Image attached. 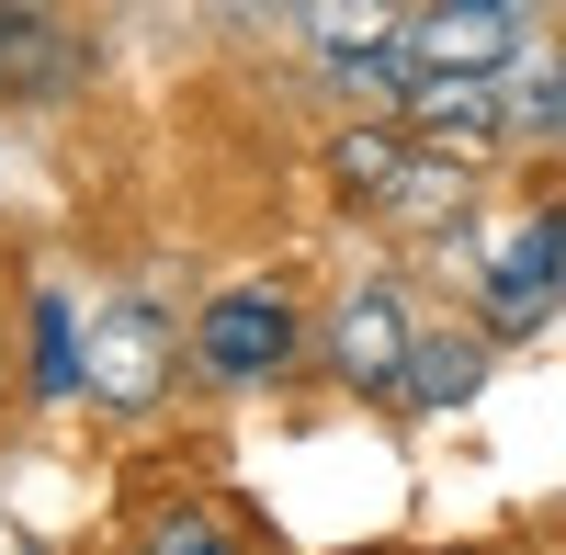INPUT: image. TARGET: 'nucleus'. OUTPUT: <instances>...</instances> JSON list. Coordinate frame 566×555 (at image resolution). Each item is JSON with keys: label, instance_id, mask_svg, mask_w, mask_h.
<instances>
[{"label": "nucleus", "instance_id": "f257e3e1", "mask_svg": "<svg viewBox=\"0 0 566 555\" xmlns=\"http://www.w3.org/2000/svg\"><path fill=\"white\" fill-rule=\"evenodd\" d=\"M306 329L317 317L295 306V284H227L193 306V329H181V363H193L205 386H272L306 363Z\"/></svg>", "mask_w": 566, "mask_h": 555}, {"label": "nucleus", "instance_id": "f03ea898", "mask_svg": "<svg viewBox=\"0 0 566 555\" xmlns=\"http://www.w3.org/2000/svg\"><path fill=\"white\" fill-rule=\"evenodd\" d=\"M181 375V329L148 306V295H103L80 317V397H103L114 420H148Z\"/></svg>", "mask_w": 566, "mask_h": 555}, {"label": "nucleus", "instance_id": "7ed1b4c3", "mask_svg": "<svg viewBox=\"0 0 566 555\" xmlns=\"http://www.w3.org/2000/svg\"><path fill=\"white\" fill-rule=\"evenodd\" d=\"M397 45L419 80H510L533 57V12H510V0H419V12H397Z\"/></svg>", "mask_w": 566, "mask_h": 555}, {"label": "nucleus", "instance_id": "20e7f679", "mask_svg": "<svg viewBox=\"0 0 566 555\" xmlns=\"http://www.w3.org/2000/svg\"><path fill=\"white\" fill-rule=\"evenodd\" d=\"M317 352H328V375H340L352 397H397L408 352H419V306H408V284H352L340 306L317 317Z\"/></svg>", "mask_w": 566, "mask_h": 555}, {"label": "nucleus", "instance_id": "39448f33", "mask_svg": "<svg viewBox=\"0 0 566 555\" xmlns=\"http://www.w3.org/2000/svg\"><path fill=\"white\" fill-rule=\"evenodd\" d=\"M91 69H103V45H91L69 12H23V0H0V103H69Z\"/></svg>", "mask_w": 566, "mask_h": 555}, {"label": "nucleus", "instance_id": "423d86ee", "mask_svg": "<svg viewBox=\"0 0 566 555\" xmlns=\"http://www.w3.org/2000/svg\"><path fill=\"white\" fill-rule=\"evenodd\" d=\"M488 329L476 317H419V352H408V375H397V408L408 420H453V408H476L488 386Z\"/></svg>", "mask_w": 566, "mask_h": 555}, {"label": "nucleus", "instance_id": "0eeeda50", "mask_svg": "<svg viewBox=\"0 0 566 555\" xmlns=\"http://www.w3.org/2000/svg\"><path fill=\"white\" fill-rule=\"evenodd\" d=\"M374 216L408 227V239H453V227H476V170H453V159H408L397 193L374 205Z\"/></svg>", "mask_w": 566, "mask_h": 555}, {"label": "nucleus", "instance_id": "6e6552de", "mask_svg": "<svg viewBox=\"0 0 566 555\" xmlns=\"http://www.w3.org/2000/svg\"><path fill=\"white\" fill-rule=\"evenodd\" d=\"M408 159H419V148H408V125H386V114H352L340 136H328V181H340L352 205H386Z\"/></svg>", "mask_w": 566, "mask_h": 555}, {"label": "nucleus", "instance_id": "1a4fd4ad", "mask_svg": "<svg viewBox=\"0 0 566 555\" xmlns=\"http://www.w3.org/2000/svg\"><path fill=\"white\" fill-rule=\"evenodd\" d=\"M544 136H566V57H533L499 80V148H544Z\"/></svg>", "mask_w": 566, "mask_h": 555}, {"label": "nucleus", "instance_id": "9d476101", "mask_svg": "<svg viewBox=\"0 0 566 555\" xmlns=\"http://www.w3.org/2000/svg\"><path fill=\"white\" fill-rule=\"evenodd\" d=\"M136 555H250L239 544V522H227V499H205V488H170L148 522H136Z\"/></svg>", "mask_w": 566, "mask_h": 555}, {"label": "nucleus", "instance_id": "9b49d317", "mask_svg": "<svg viewBox=\"0 0 566 555\" xmlns=\"http://www.w3.org/2000/svg\"><path fill=\"white\" fill-rule=\"evenodd\" d=\"M34 397H80V306L34 295Z\"/></svg>", "mask_w": 566, "mask_h": 555}]
</instances>
